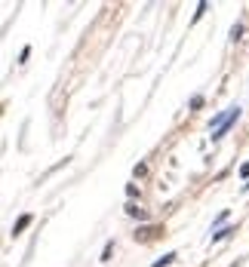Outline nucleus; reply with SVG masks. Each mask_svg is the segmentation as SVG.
I'll list each match as a JSON object with an SVG mask.
<instances>
[{"instance_id":"1","label":"nucleus","mask_w":249,"mask_h":267,"mask_svg":"<svg viewBox=\"0 0 249 267\" xmlns=\"http://www.w3.org/2000/svg\"><path fill=\"white\" fill-rule=\"evenodd\" d=\"M240 114H243V108H240V105H231V117H228V120H225V123L213 132V135H209V138H213V145H219V141H222V138H225V135L237 126V123H240Z\"/></svg>"},{"instance_id":"2","label":"nucleus","mask_w":249,"mask_h":267,"mask_svg":"<svg viewBox=\"0 0 249 267\" xmlns=\"http://www.w3.org/2000/svg\"><path fill=\"white\" fill-rule=\"evenodd\" d=\"M31 224H34V212H22V215L15 218V224H12L9 237H12V240H15V237H22V234H25V231H28Z\"/></svg>"},{"instance_id":"3","label":"nucleus","mask_w":249,"mask_h":267,"mask_svg":"<svg viewBox=\"0 0 249 267\" xmlns=\"http://www.w3.org/2000/svg\"><path fill=\"white\" fill-rule=\"evenodd\" d=\"M123 212H126V218H132V221H139V224H148V221H151V215H148L145 209H139L136 203H126Z\"/></svg>"},{"instance_id":"4","label":"nucleus","mask_w":249,"mask_h":267,"mask_svg":"<svg viewBox=\"0 0 249 267\" xmlns=\"http://www.w3.org/2000/svg\"><path fill=\"white\" fill-rule=\"evenodd\" d=\"M157 234H160V228H157V224H139V231H136L132 237H136V240H142V243H148V240H154Z\"/></svg>"},{"instance_id":"5","label":"nucleus","mask_w":249,"mask_h":267,"mask_svg":"<svg viewBox=\"0 0 249 267\" xmlns=\"http://www.w3.org/2000/svg\"><path fill=\"white\" fill-rule=\"evenodd\" d=\"M234 234H237V224H228V228H222V231L209 234V243L216 246V243H222V240H228V237H234Z\"/></svg>"},{"instance_id":"6","label":"nucleus","mask_w":249,"mask_h":267,"mask_svg":"<svg viewBox=\"0 0 249 267\" xmlns=\"http://www.w3.org/2000/svg\"><path fill=\"white\" fill-rule=\"evenodd\" d=\"M228 117H231V108H225V111H219V114H213V120H209V129L216 132V129H219V126H222V123H225Z\"/></svg>"},{"instance_id":"7","label":"nucleus","mask_w":249,"mask_h":267,"mask_svg":"<svg viewBox=\"0 0 249 267\" xmlns=\"http://www.w3.org/2000/svg\"><path fill=\"white\" fill-rule=\"evenodd\" d=\"M203 105H206V95H203V92H197V95H191L188 111H191V114H194V111H203Z\"/></svg>"},{"instance_id":"8","label":"nucleus","mask_w":249,"mask_h":267,"mask_svg":"<svg viewBox=\"0 0 249 267\" xmlns=\"http://www.w3.org/2000/svg\"><path fill=\"white\" fill-rule=\"evenodd\" d=\"M179 261V252H166L163 258H157V261H151V267H169Z\"/></svg>"},{"instance_id":"9","label":"nucleus","mask_w":249,"mask_h":267,"mask_svg":"<svg viewBox=\"0 0 249 267\" xmlns=\"http://www.w3.org/2000/svg\"><path fill=\"white\" fill-rule=\"evenodd\" d=\"M111 255H114V240H108V243L102 246V258H99V261H102V264H108V261H111Z\"/></svg>"},{"instance_id":"10","label":"nucleus","mask_w":249,"mask_h":267,"mask_svg":"<svg viewBox=\"0 0 249 267\" xmlns=\"http://www.w3.org/2000/svg\"><path fill=\"white\" fill-rule=\"evenodd\" d=\"M240 37H243V22H234V25H231V37H228V40H231V43H237Z\"/></svg>"},{"instance_id":"11","label":"nucleus","mask_w":249,"mask_h":267,"mask_svg":"<svg viewBox=\"0 0 249 267\" xmlns=\"http://www.w3.org/2000/svg\"><path fill=\"white\" fill-rule=\"evenodd\" d=\"M126 197H129V203L142 200V191H139V184H126Z\"/></svg>"},{"instance_id":"12","label":"nucleus","mask_w":249,"mask_h":267,"mask_svg":"<svg viewBox=\"0 0 249 267\" xmlns=\"http://www.w3.org/2000/svg\"><path fill=\"white\" fill-rule=\"evenodd\" d=\"M206 9H209V3H197V12L191 15V25H197V22L203 18V12H206Z\"/></svg>"},{"instance_id":"13","label":"nucleus","mask_w":249,"mask_h":267,"mask_svg":"<svg viewBox=\"0 0 249 267\" xmlns=\"http://www.w3.org/2000/svg\"><path fill=\"white\" fill-rule=\"evenodd\" d=\"M132 175H136V178H145V175H148V163H136V166H132Z\"/></svg>"},{"instance_id":"14","label":"nucleus","mask_w":249,"mask_h":267,"mask_svg":"<svg viewBox=\"0 0 249 267\" xmlns=\"http://www.w3.org/2000/svg\"><path fill=\"white\" fill-rule=\"evenodd\" d=\"M28 58H31V46H25V49H22V52H18V65H25V61H28Z\"/></svg>"},{"instance_id":"15","label":"nucleus","mask_w":249,"mask_h":267,"mask_svg":"<svg viewBox=\"0 0 249 267\" xmlns=\"http://www.w3.org/2000/svg\"><path fill=\"white\" fill-rule=\"evenodd\" d=\"M240 175H243V178L249 181V163H243V166H240Z\"/></svg>"},{"instance_id":"16","label":"nucleus","mask_w":249,"mask_h":267,"mask_svg":"<svg viewBox=\"0 0 249 267\" xmlns=\"http://www.w3.org/2000/svg\"><path fill=\"white\" fill-rule=\"evenodd\" d=\"M243 261H246V258H237V261H231L228 267H243Z\"/></svg>"},{"instance_id":"17","label":"nucleus","mask_w":249,"mask_h":267,"mask_svg":"<svg viewBox=\"0 0 249 267\" xmlns=\"http://www.w3.org/2000/svg\"><path fill=\"white\" fill-rule=\"evenodd\" d=\"M240 194H249V181L243 184V188H240Z\"/></svg>"}]
</instances>
